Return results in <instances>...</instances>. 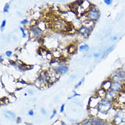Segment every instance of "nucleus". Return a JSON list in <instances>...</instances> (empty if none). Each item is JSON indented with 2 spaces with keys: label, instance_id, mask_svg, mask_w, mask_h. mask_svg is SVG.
Returning a JSON list of instances; mask_svg holds the SVG:
<instances>
[{
  "label": "nucleus",
  "instance_id": "1",
  "mask_svg": "<svg viewBox=\"0 0 125 125\" xmlns=\"http://www.w3.org/2000/svg\"><path fill=\"white\" fill-rule=\"evenodd\" d=\"M110 108L111 104L107 101H102L98 104V109L103 113H106Z\"/></svg>",
  "mask_w": 125,
  "mask_h": 125
},
{
  "label": "nucleus",
  "instance_id": "2",
  "mask_svg": "<svg viewBox=\"0 0 125 125\" xmlns=\"http://www.w3.org/2000/svg\"><path fill=\"white\" fill-rule=\"evenodd\" d=\"M114 122L117 125H120L125 123V113L123 112L118 113L115 116Z\"/></svg>",
  "mask_w": 125,
  "mask_h": 125
},
{
  "label": "nucleus",
  "instance_id": "3",
  "mask_svg": "<svg viewBox=\"0 0 125 125\" xmlns=\"http://www.w3.org/2000/svg\"><path fill=\"white\" fill-rule=\"evenodd\" d=\"M88 16L91 20H96L99 17V13L97 10L93 8L89 11Z\"/></svg>",
  "mask_w": 125,
  "mask_h": 125
},
{
  "label": "nucleus",
  "instance_id": "4",
  "mask_svg": "<svg viewBox=\"0 0 125 125\" xmlns=\"http://www.w3.org/2000/svg\"><path fill=\"white\" fill-rule=\"evenodd\" d=\"M113 79L116 82H117L118 81L123 82L125 81V72L123 71L120 72L113 77Z\"/></svg>",
  "mask_w": 125,
  "mask_h": 125
},
{
  "label": "nucleus",
  "instance_id": "5",
  "mask_svg": "<svg viewBox=\"0 0 125 125\" xmlns=\"http://www.w3.org/2000/svg\"><path fill=\"white\" fill-rule=\"evenodd\" d=\"M32 32H33L34 36L37 37H40L42 35L43 32L41 30L38 28H34L31 30Z\"/></svg>",
  "mask_w": 125,
  "mask_h": 125
},
{
  "label": "nucleus",
  "instance_id": "6",
  "mask_svg": "<svg viewBox=\"0 0 125 125\" xmlns=\"http://www.w3.org/2000/svg\"><path fill=\"white\" fill-rule=\"evenodd\" d=\"M68 68L66 66H61L57 68L56 71L57 73L61 74H64L66 73L68 71Z\"/></svg>",
  "mask_w": 125,
  "mask_h": 125
},
{
  "label": "nucleus",
  "instance_id": "7",
  "mask_svg": "<svg viewBox=\"0 0 125 125\" xmlns=\"http://www.w3.org/2000/svg\"><path fill=\"white\" fill-rule=\"evenodd\" d=\"M5 115L7 118L9 119H13L15 116V115L14 113L10 111H6L5 114Z\"/></svg>",
  "mask_w": 125,
  "mask_h": 125
},
{
  "label": "nucleus",
  "instance_id": "8",
  "mask_svg": "<svg viewBox=\"0 0 125 125\" xmlns=\"http://www.w3.org/2000/svg\"><path fill=\"white\" fill-rule=\"evenodd\" d=\"M111 88L113 90L118 91L121 88V85L118 82H115L111 85Z\"/></svg>",
  "mask_w": 125,
  "mask_h": 125
},
{
  "label": "nucleus",
  "instance_id": "9",
  "mask_svg": "<svg viewBox=\"0 0 125 125\" xmlns=\"http://www.w3.org/2000/svg\"><path fill=\"white\" fill-rule=\"evenodd\" d=\"M80 31L83 35H86V34H88L89 33L90 30L88 28H87L86 27H82Z\"/></svg>",
  "mask_w": 125,
  "mask_h": 125
},
{
  "label": "nucleus",
  "instance_id": "10",
  "mask_svg": "<svg viewBox=\"0 0 125 125\" xmlns=\"http://www.w3.org/2000/svg\"><path fill=\"white\" fill-rule=\"evenodd\" d=\"M112 49H113V47H110L109 48H108V49L104 52V54H103V58L105 57L112 51Z\"/></svg>",
  "mask_w": 125,
  "mask_h": 125
},
{
  "label": "nucleus",
  "instance_id": "11",
  "mask_svg": "<svg viewBox=\"0 0 125 125\" xmlns=\"http://www.w3.org/2000/svg\"><path fill=\"white\" fill-rule=\"evenodd\" d=\"M89 49V47L87 45H83L81 46L80 47V50L81 51H83L84 50H87Z\"/></svg>",
  "mask_w": 125,
  "mask_h": 125
},
{
  "label": "nucleus",
  "instance_id": "12",
  "mask_svg": "<svg viewBox=\"0 0 125 125\" xmlns=\"http://www.w3.org/2000/svg\"><path fill=\"white\" fill-rule=\"evenodd\" d=\"M75 51V47H74V46H70V47H69V50H68V52H69V53H73V52H74V51Z\"/></svg>",
  "mask_w": 125,
  "mask_h": 125
},
{
  "label": "nucleus",
  "instance_id": "13",
  "mask_svg": "<svg viewBox=\"0 0 125 125\" xmlns=\"http://www.w3.org/2000/svg\"><path fill=\"white\" fill-rule=\"evenodd\" d=\"M9 8H10V6H9V4H7L5 5V7H4V11L5 12H8V11H9Z\"/></svg>",
  "mask_w": 125,
  "mask_h": 125
},
{
  "label": "nucleus",
  "instance_id": "14",
  "mask_svg": "<svg viewBox=\"0 0 125 125\" xmlns=\"http://www.w3.org/2000/svg\"><path fill=\"white\" fill-rule=\"evenodd\" d=\"M20 30H21V31H22V33H23V38L26 37H27V35L26 34V33H25V31H24V29L22 28H21V27H20Z\"/></svg>",
  "mask_w": 125,
  "mask_h": 125
},
{
  "label": "nucleus",
  "instance_id": "15",
  "mask_svg": "<svg viewBox=\"0 0 125 125\" xmlns=\"http://www.w3.org/2000/svg\"><path fill=\"white\" fill-rule=\"evenodd\" d=\"M84 78H83V80H82V81H81L79 83H78V84H77L75 86V88H77V87H78L79 86H80L82 84V83H83V81H84Z\"/></svg>",
  "mask_w": 125,
  "mask_h": 125
},
{
  "label": "nucleus",
  "instance_id": "16",
  "mask_svg": "<svg viewBox=\"0 0 125 125\" xmlns=\"http://www.w3.org/2000/svg\"><path fill=\"white\" fill-rule=\"evenodd\" d=\"M6 20H4V21H3V23H2L1 27V28L2 30L4 28V27H5V26H6Z\"/></svg>",
  "mask_w": 125,
  "mask_h": 125
},
{
  "label": "nucleus",
  "instance_id": "17",
  "mask_svg": "<svg viewBox=\"0 0 125 125\" xmlns=\"http://www.w3.org/2000/svg\"><path fill=\"white\" fill-rule=\"evenodd\" d=\"M104 3H105L106 4H107V5H110V4H111V3H112V1H110V0H105V1H104Z\"/></svg>",
  "mask_w": 125,
  "mask_h": 125
},
{
  "label": "nucleus",
  "instance_id": "18",
  "mask_svg": "<svg viewBox=\"0 0 125 125\" xmlns=\"http://www.w3.org/2000/svg\"><path fill=\"white\" fill-rule=\"evenodd\" d=\"M11 54H12V52L11 51H8L6 52V55L9 57H10Z\"/></svg>",
  "mask_w": 125,
  "mask_h": 125
},
{
  "label": "nucleus",
  "instance_id": "19",
  "mask_svg": "<svg viewBox=\"0 0 125 125\" xmlns=\"http://www.w3.org/2000/svg\"><path fill=\"white\" fill-rule=\"evenodd\" d=\"M21 23V24L25 25V24H27L28 23V21L27 19H25L24 20L22 21Z\"/></svg>",
  "mask_w": 125,
  "mask_h": 125
},
{
  "label": "nucleus",
  "instance_id": "20",
  "mask_svg": "<svg viewBox=\"0 0 125 125\" xmlns=\"http://www.w3.org/2000/svg\"><path fill=\"white\" fill-rule=\"evenodd\" d=\"M94 124L96 125H101L102 124V122H100L99 123V121H95L94 122Z\"/></svg>",
  "mask_w": 125,
  "mask_h": 125
},
{
  "label": "nucleus",
  "instance_id": "21",
  "mask_svg": "<svg viewBox=\"0 0 125 125\" xmlns=\"http://www.w3.org/2000/svg\"><path fill=\"white\" fill-rule=\"evenodd\" d=\"M91 125V122L90 121H88L87 122H86L85 123H84L83 124V125Z\"/></svg>",
  "mask_w": 125,
  "mask_h": 125
},
{
  "label": "nucleus",
  "instance_id": "22",
  "mask_svg": "<svg viewBox=\"0 0 125 125\" xmlns=\"http://www.w3.org/2000/svg\"><path fill=\"white\" fill-rule=\"evenodd\" d=\"M64 104H63L62 105V106H61V109H60V112H62L63 111V110H64Z\"/></svg>",
  "mask_w": 125,
  "mask_h": 125
},
{
  "label": "nucleus",
  "instance_id": "23",
  "mask_svg": "<svg viewBox=\"0 0 125 125\" xmlns=\"http://www.w3.org/2000/svg\"><path fill=\"white\" fill-rule=\"evenodd\" d=\"M29 115H33V110H31L29 111Z\"/></svg>",
  "mask_w": 125,
  "mask_h": 125
},
{
  "label": "nucleus",
  "instance_id": "24",
  "mask_svg": "<svg viewBox=\"0 0 125 125\" xmlns=\"http://www.w3.org/2000/svg\"><path fill=\"white\" fill-rule=\"evenodd\" d=\"M55 113H56V110H54V111H53V114L52 115V117H51V119H52V118L53 117V116L55 115Z\"/></svg>",
  "mask_w": 125,
  "mask_h": 125
},
{
  "label": "nucleus",
  "instance_id": "25",
  "mask_svg": "<svg viewBox=\"0 0 125 125\" xmlns=\"http://www.w3.org/2000/svg\"><path fill=\"white\" fill-rule=\"evenodd\" d=\"M94 55H95V57H98V56H99V54H95Z\"/></svg>",
  "mask_w": 125,
  "mask_h": 125
},
{
  "label": "nucleus",
  "instance_id": "26",
  "mask_svg": "<svg viewBox=\"0 0 125 125\" xmlns=\"http://www.w3.org/2000/svg\"><path fill=\"white\" fill-rule=\"evenodd\" d=\"M62 125H67L66 124H65V123H63V122L62 123Z\"/></svg>",
  "mask_w": 125,
  "mask_h": 125
},
{
  "label": "nucleus",
  "instance_id": "27",
  "mask_svg": "<svg viewBox=\"0 0 125 125\" xmlns=\"http://www.w3.org/2000/svg\"><path fill=\"white\" fill-rule=\"evenodd\" d=\"M0 59H1V61H2V56L1 55V56H0Z\"/></svg>",
  "mask_w": 125,
  "mask_h": 125
}]
</instances>
